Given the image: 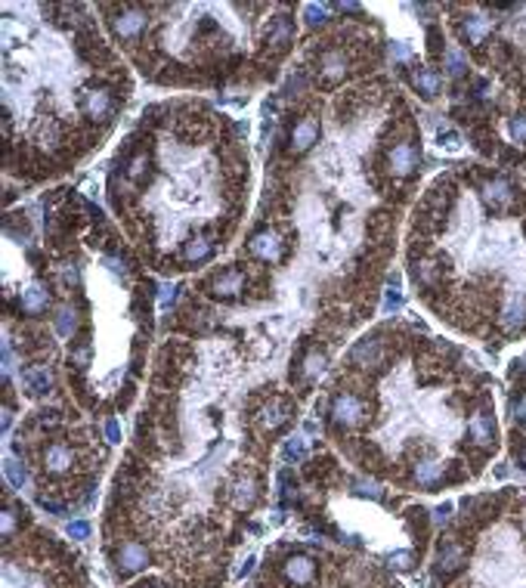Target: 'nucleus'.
Masks as SVG:
<instances>
[{
	"label": "nucleus",
	"mask_w": 526,
	"mask_h": 588,
	"mask_svg": "<svg viewBox=\"0 0 526 588\" xmlns=\"http://www.w3.org/2000/svg\"><path fill=\"white\" fill-rule=\"evenodd\" d=\"M149 560H152L149 548L137 539H128L112 551V573H115L118 579H130L133 573H143L146 567H149Z\"/></svg>",
	"instance_id": "obj_1"
},
{
	"label": "nucleus",
	"mask_w": 526,
	"mask_h": 588,
	"mask_svg": "<svg viewBox=\"0 0 526 588\" xmlns=\"http://www.w3.org/2000/svg\"><path fill=\"white\" fill-rule=\"evenodd\" d=\"M331 418L341 427H359L369 418V409H365V402L356 393H337L331 400Z\"/></svg>",
	"instance_id": "obj_2"
},
{
	"label": "nucleus",
	"mask_w": 526,
	"mask_h": 588,
	"mask_svg": "<svg viewBox=\"0 0 526 588\" xmlns=\"http://www.w3.org/2000/svg\"><path fill=\"white\" fill-rule=\"evenodd\" d=\"M316 573H319V564L310 558V554H288L282 564V579L288 585H297V588H307L316 582Z\"/></svg>",
	"instance_id": "obj_3"
},
{
	"label": "nucleus",
	"mask_w": 526,
	"mask_h": 588,
	"mask_svg": "<svg viewBox=\"0 0 526 588\" xmlns=\"http://www.w3.org/2000/svg\"><path fill=\"white\" fill-rule=\"evenodd\" d=\"M146 25H149V16H146V10H139V6H124V10H118L115 16H112V31H115L121 41H137Z\"/></svg>",
	"instance_id": "obj_4"
},
{
	"label": "nucleus",
	"mask_w": 526,
	"mask_h": 588,
	"mask_svg": "<svg viewBox=\"0 0 526 588\" xmlns=\"http://www.w3.org/2000/svg\"><path fill=\"white\" fill-rule=\"evenodd\" d=\"M418 161H421V149H418L412 140H399L387 155V170L394 177H409L412 170L418 168Z\"/></svg>",
	"instance_id": "obj_5"
},
{
	"label": "nucleus",
	"mask_w": 526,
	"mask_h": 588,
	"mask_svg": "<svg viewBox=\"0 0 526 588\" xmlns=\"http://www.w3.org/2000/svg\"><path fill=\"white\" fill-rule=\"evenodd\" d=\"M248 251L254 257H261V260H266V263H279V260H282V254H285V242H282V235H279L276 229H261V233L251 235Z\"/></svg>",
	"instance_id": "obj_6"
},
{
	"label": "nucleus",
	"mask_w": 526,
	"mask_h": 588,
	"mask_svg": "<svg viewBox=\"0 0 526 588\" xmlns=\"http://www.w3.org/2000/svg\"><path fill=\"white\" fill-rule=\"evenodd\" d=\"M261 499V483H257L254 474H242V477L232 480L229 486V501L236 511H251Z\"/></svg>",
	"instance_id": "obj_7"
},
{
	"label": "nucleus",
	"mask_w": 526,
	"mask_h": 588,
	"mask_svg": "<svg viewBox=\"0 0 526 588\" xmlns=\"http://www.w3.org/2000/svg\"><path fill=\"white\" fill-rule=\"evenodd\" d=\"M468 564V554H464L462 545H455V542H446V545H439L437 551V560H434V573L439 579H449L455 576L462 567Z\"/></svg>",
	"instance_id": "obj_8"
},
{
	"label": "nucleus",
	"mask_w": 526,
	"mask_h": 588,
	"mask_svg": "<svg viewBox=\"0 0 526 588\" xmlns=\"http://www.w3.org/2000/svg\"><path fill=\"white\" fill-rule=\"evenodd\" d=\"M384 356V341L378 335H369V338L356 341L350 350V366L356 368H375Z\"/></svg>",
	"instance_id": "obj_9"
},
{
	"label": "nucleus",
	"mask_w": 526,
	"mask_h": 588,
	"mask_svg": "<svg viewBox=\"0 0 526 588\" xmlns=\"http://www.w3.org/2000/svg\"><path fill=\"white\" fill-rule=\"evenodd\" d=\"M319 143V121L313 115L301 118V121L291 127V136H288V146L291 152H297V155H304V152H310L313 146Z\"/></svg>",
	"instance_id": "obj_10"
},
{
	"label": "nucleus",
	"mask_w": 526,
	"mask_h": 588,
	"mask_svg": "<svg viewBox=\"0 0 526 588\" xmlns=\"http://www.w3.org/2000/svg\"><path fill=\"white\" fill-rule=\"evenodd\" d=\"M350 71V59L344 50H325L319 56V75H322L325 84H337L344 81V75Z\"/></svg>",
	"instance_id": "obj_11"
},
{
	"label": "nucleus",
	"mask_w": 526,
	"mask_h": 588,
	"mask_svg": "<svg viewBox=\"0 0 526 588\" xmlns=\"http://www.w3.org/2000/svg\"><path fill=\"white\" fill-rule=\"evenodd\" d=\"M208 288H211V294H214V297H223V301H229V297H236V294L245 288V269H242V267L223 269V273H217L214 279H211Z\"/></svg>",
	"instance_id": "obj_12"
},
{
	"label": "nucleus",
	"mask_w": 526,
	"mask_h": 588,
	"mask_svg": "<svg viewBox=\"0 0 526 588\" xmlns=\"http://www.w3.org/2000/svg\"><path fill=\"white\" fill-rule=\"evenodd\" d=\"M75 467V449L65 443H50L44 449V471L46 474H69Z\"/></svg>",
	"instance_id": "obj_13"
},
{
	"label": "nucleus",
	"mask_w": 526,
	"mask_h": 588,
	"mask_svg": "<svg viewBox=\"0 0 526 588\" xmlns=\"http://www.w3.org/2000/svg\"><path fill=\"white\" fill-rule=\"evenodd\" d=\"M50 307V288L41 285V282H31L22 294H19V310L28 316H41Z\"/></svg>",
	"instance_id": "obj_14"
},
{
	"label": "nucleus",
	"mask_w": 526,
	"mask_h": 588,
	"mask_svg": "<svg viewBox=\"0 0 526 588\" xmlns=\"http://www.w3.org/2000/svg\"><path fill=\"white\" fill-rule=\"evenodd\" d=\"M288 418H291V402L279 400V396H276V400H270L261 412H257V421H261L263 431H279Z\"/></svg>",
	"instance_id": "obj_15"
},
{
	"label": "nucleus",
	"mask_w": 526,
	"mask_h": 588,
	"mask_svg": "<svg viewBox=\"0 0 526 588\" xmlns=\"http://www.w3.org/2000/svg\"><path fill=\"white\" fill-rule=\"evenodd\" d=\"M22 387L28 391L31 396H44L46 391L53 387V368L37 362V366H28L22 372Z\"/></svg>",
	"instance_id": "obj_16"
},
{
	"label": "nucleus",
	"mask_w": 526,
	"mask_h": 588,
	"mask_svg": "<svg viewBox=\"0 0 526 588\" xmlns=\"http://www.w3.org/2000/svg\"><path fill=\"white\" fill-rule=\"evenodd\" d=\"M409 81H412V87H415L424 99H434V96H439V90H443L439 75H437L434 69H428V65H415V69H412V75H409Z\"/></svg>",
	"instance_id": "obj_17"
},
{
	"label": "nucleus",
	"mask_w": 526,
	"mask_h": 588,
	"mask_svg": "<svg viewBox=\"0 0 526 588\" xmlns=\"http://www.w3.org/2000/svg\"><path fill=\"white\" fill-rule=\"evenodd\" d=\"M415 483L418 486H428V490H434V486L443 483V477H446V465L443 461H437V458H418L415 461Z\"/></svg>",
	"instance_id": "obj_18"
},
{
	"label": "nucleus",
	"mask_w": 526,
	"mask_h": 588,
	"mask_svg": "<svg viewBox=\"0 0 526 588\" xmlns=\"http://www.w3.org/2000/svg\"><path fill=\"white\" fill-rule=\"evenodd\" d=\"M295 41V22H291L288 16H279V19H272V25H270V35H266V47H270L272 53H282L288 44Z\"/></svg>",
	"instance_id": "obj_19"
},
{
	"label": "nucleus",
	"mask_w": 526,
	"mask_h": 588,
	"mask_svg": "<svg viewBox=\"0 0 526 588\" xmlns=\"http://www.w3.org/2000/svg\"><path fill=\"white\" fill-rule=\"evenodd\" d=\"M483 198L492 208H505V204H511V198H514V186H511L505 177H492V180L483 183Z\"/></svg>",
	"instance_id": "obj_20"
},
{
	"label": "nucleus",
	"mask_w": 526,
	"mask_h": 588,
	"mask_svg": "<svg viewBox=\"0 0 526 588\" xmlns=\"http://www.w3.org/2000/svg\"><path fill=\"white\" fill-rule=\"evenodd\" d=\"M214 242L208 235H192L189 242H183V260L186 263H204L214 257Z\"/></svg>",
	"instance_id": "obj_21"
},
{
	"label": "nucleus",
	"mask_w": 526,
	"mask_h": 588,
	"mask_svg": "<svg viewBox=\"0 0 526 588\" xmlns=\"http://www.w3.org/2000/svg\"><path fill=\"white\" fill-rule=\"evenodd\" d=\"M81 105H84V112H87V118L103 121V118L112 112V93H109V90H87Z\"/></svg>",
	"instance_id": "obj_22"
},
{
	"label": "nucleus",
	"mask_w": 526,
	"mask_h": 588,
	"mask_svg": "<svg viewBox=\"0 0 526 588\" xmlns=\"http://www.w3.org/2000/svg\"><path fill=\"white\" fill-rule=\"evenodd\" d=\"M468 434L477 446H489L492 434H496V425H492V418L486 412H477V415H471V421H468Z\"/></svg>",
	"instance_id": "obj_23"
},
{
	"label": "nucleus",
	"mask_w": 526,
	"mask_h": 588,
	"mask_svg": "<svg viewBox=\"0 0 526 588\" xmlns=\"http://www.w3.org/2000/svg\"><path fill=\"white\" fill-rule=\"evenodd\" d=\"M489 31H492V19H486V16H464L462 35L468 37L471 44H483Z\"/></svg>",
	"instance_id": "obj_24"
},
{
	"label": "nucleus",
	"mask_w": 526,
	"mask_h": 588,
	"mask_svg": "<svg viewBox=\"0 0 526 588\" xmlns=\"http://www.w3.org/2000/svg\"><path fill=\"white\" fill-rule=\"evenodd\" d=\"M523 319H526V301L523 297H511L502 313V326L508 328V332H517V328L523 326Z\"/></svg>",
	"instance_id": "obj_25"
},
{
	"label": "nucleus",
	"mask_w": 526,
	"mask_h": 588,
	"mask_svg": "<svg viewBox=\"0 0 526 588\" xmlns=\"http://www.w3.org/2000/svg\"><path fill=\"white\" fill-rule=\"evenodd\" d=\"M350 492L356 495V499L384 501V490H381V483H378V480H371V477H356V480L350 483Z\"/></svg>",
	"instance_id": "obj_26"
},
{
	"label": "nucleus",
	"mask_w": 526,
	"mask_h": 588,
	"mask_svg": "<svg viewBox=\"0 0 526 588\" xmlns=\"http://www.w3.org/2000/svg\"><path fill=\"white\" fill-rule=\"evenodd\" d=\"M443 69L449 71L452 78H462L468 71V53L458 47H446L443 50Z\"/></svg>",
	"instance_id": "obj_27"
},
{
	"label": "nucleus",
	"mask_w": 526,
	"mask_h": 588,
	"mask_svg": "<svg viewBox=\"0 0 526 588\" xmlns=\"http://www.w3.org/2000/svg\"><path fill=\"white\" fill-rule=\"evenodd\" d=\"M3 474H6V480H10L12 490H25V486H28V467H25L19 458H6L3 461Z\"/></svg>",
	"instance_id": "obj_28"
},
{
	"label": "nucleus",
	"mask_w": 526,
	"mask_h": 588,
	"mask_svg": "<svg viewBox=\"0 0 526 588\" xmlns=\"http://www.w3.org/2000/svg\"><path fill=\"white\" fill-rule=\"evenodd\" d=\"M325 366H328V356L325 353H310L307 359H304V378L307 381H316V378H322L325 375Z\"/></svg>",
	"instance_id": "obj_29"
},
{
	"label": "nucleus",
	"mask_w": 526,
	"mask_h": 588,
	"mask_svg": "<svg viewBox=\"0 0 526 588\" xmlns=\"http://www.w3.org/2000/svg\"><path fill=\"white\" fill-rule=\"evenodd\" d=\"M56 332L62 335V338H71V335L78 332V313L71 307H62L56 313Z\"/></svg>",
	"instance_id": "obj_30"
},
{
	"label": "nucleus",
	"mask_w": 526,
	"mask_h": 588,
	"mask_svg": "<svg viewBox=\"0 0 526 588\" xmlns=\"http://www.w3.org/2000/svg\"><path fill=\"white\" fill-rule=\"evenodd\" d=\"M282 458L285 461H304L307 458V440L304 437H288L282 446Z\"/></svg>",
	"instance_id": "obj_31"
},
{
	"label": "nucleus",
	"mask_w": 526,
	"mask_h": 588,
	"mask_svg": "<svg viewBox=\"0 0 526 588\" xmlns=\"http://www.w3.org/2000/svg\"><path fill=\"white\" fill-rule=\"evenodd\" d=\"M328 10H331L328 3H307L304 6V19H307L310 28H319V25L328 22Z\"/></svg>",
	"instance_id": "obj_32"
},
{
	"label": "nucleus",
	"mask_w": 526,
	"mask_h": 588,
	"mask_svg": "<svg viewBox=\"0 0 526 588\" xmlns=\"http://www.w3.org/2000/svg\"><path fill=\"white\" fill-rule=\"evenodd\" d=\"M387 564L394 567V570H399V573H409L412 567H415V554H412V551H390Z\"/></svg>",
	"instance_id": "obj_33"
},
{
	"label": "nucleus",
	"mask_w": 526,
	"mask_h": 588,
	"mask_svg": "<svg viewBox=\"0 0 526 588\" xmlns=\"http://www.w3.org/2000/svg\"><path fill=\"white\" fill-rule=\"evenodd\" d=\"M415 276L424 282V285H434L439 276H443V269H439L437 263H418V267H415Z\"/></svg>",
	"instance_id": "obj_34"
},
{
	"label": "nucleus",
	"mask_w": 526,
	"mask_h": 588,
	"mask_svg": "<svg viewBox=\"0 0 526 588\" xmlns=\"http://www.w3.org/2000/svg\"><path fill=\"white\" fill-rule=\"evenodd\" d=\"M65 533H69V539L84 542V539H90V524H87V520H69Z\"/></svg>",
	"instance_id": "obj_35"
},
{
	"label": "nucleus",
	"mask_w": 526,
	"mask_h": 588,
	"mask_svg": "<svg viewBox=\"0 0 526 588\" xmlns=\"http://www.w3.org/2000/svg\"><path fill=\"white\" fill-rule=\"evenodd\" d=\"M16 524H19L16 508L6 505V508H3V539H6V542H10V539H12V533H16Z\"/></svg>",
	"instance_id": "obj_36"
},
{
	"label": "nucleus",
	"mask_w": 526,
	"mask_h": 588,
	"mask_svg": "<svg viewBox=\"0 0 526 588\" xmlns=\"http://www.w3.org/2000/svg\"><path fill=\"white\" fill-rule=\"evenodd\" d=\"M399 310H403V294H399V288H390L384 297V313H399Z\"/></svg>",
	"instance_id": "obj_37"
},
{
	"label": "nucleus",
	"mask_w": 526,
	"mask_h": 588,
	"mask_svg": "<svg viewBox=\"0 0 526 588\" xmlns=\"http://www.w3.org/2000/svg\"><path fill=\"white\" fill-rule=\"evenodd\" d=\"M511 136H514L517 143H526V115L511 118Z\"/></svg>",
	"instance_id": "obj_38"
},
{
	"label": "nucleus",
	"mask_w": 526,
	"mask_h": 588,
	"mask_svg": "<svg viewBox=\"0 0 526 588\" xmlns=\"http://www.w3.org/2000/svg\"><path fill=\"white\" fill-rule=\"evenodd\" d=\"M146 168H149V158H146V155H137V158H133V161H130V170H128V174L133 177V180H139Z\"/></svg>",
	"instance_id": "obj_39"
},
{
	"label": "nucleus",
	"mask_w": 526,
	"mask_h": 588,
	"mask_svg": "<svg viewBox=\"0 0 526 588\" xmlns=\"http://www.w3.org/2000/svg\"><path fill=\"white\" fill-rule=\"evenodd\" d=\"M105 437H109V443H121V425H118V418L105 421Z\"/></svg>",
	"instance_id": "obj_40"
},
{
	"label": "nucleus",
	"mask_w": 526,
	"mask_h": 588,
	"mask_svg": "<svg viewBox=\"0 0 526 588\" xmlns=\"http://www.w3.org/2000/svg\"><path fill=\"white\" fill-rule=\"evenodd\" d=\"M390 56H394V59H409L412 47L405 41H394V44H390Z\"/></svg>",
	"instance_id": "obj_41"
},
{
	"label": "nucleus",
	"mask_w": 526,
	"mask_h": 588,
	"mask_svg": "<svg viewBox=\"0 0 526 588\" xmlns=\"http://www.w3.org/2000/svg\"><path fill=\"white\" fill-rule=\"evenodd\" d=\"M449 514H452V505H449V501H446V505H439V508H434V524H437V526L449 524Z\"/></svg>",
	"instance_id": "obj_42"
},
{
	"label": "nucleus",
	"mask_w": 526,
	"mask_h": 588,
	"mask_svg": "<svg viewBox=\"0 0 526 588\" xmlns=\"http://www.w3.org/2000/svg\"><path fill=\"white\" fill-rule=\"evenodd\" d=\"M103 263H105V267H109L115 276H124V273H128V267H124L121 257H103Z\"/></svg>",
	"instance_id": "obj_43"
},
{
	"label": "nucleus",
	"mask_w": 526,
	"mask_h": 588,
	"mask_svg": "<svg viewBox=\"0 0 526 588\" xmlns=\"http://www.w3.org/2000/svg\"><path fill=\"white\" fill-rule=\"evenodd\" d=\"M62 282L65 285H78V267L75 263H65L62 267Z\"/></svg>",
	"instance_id": "obj_44"
},
{
	"label": "nucleus",
	"mask_w": 526,
	"mask_h": 588,
	"mask_svg": "<svg viewBox=\"0 0 526 588\" xmlns=\"http://www.w3.org/2000/svg\"><path fill=\"white\" fill-rule=\"evenodd\" d=\"M87 359H90V347H81V350H75V353H71V362H75L78 368L87 366Z\"/></svg>",
	"instance_id": "obj_45"
},
{
	"label": "nucleus",
	"mask_w": 526,
	"mask_h": 588,
	"mask_svg": "<svg viewBox=\"0 0 526 588\" xmlns=\"http://www.w3.org/2000/svg\"><path fill=\"white\" fill-rule=\"evenodd\" d=\"M254 564H257L254 558H245V564H242V567H238V570H236V576H238V579L251 576V573H254Z\"/></svg>",
	"instance_id": "obj_46"
},
{
	"label": "nucleus",
	"mask_w": 526,
	"mask_h": 588,
	"mask_svg": "<svg viewBox=\"0 0 526 588\" xmlns=\"http://www.w3.org/2000/svg\"><path fill=\"white\" fill-rule=\"evenodd\" d=\"M133 588H174V585L164 582V579H146V582H137Z\"/></svg>",
	"instance_id": "obj_47"
},
{
	"label": "nucleus",
	"mask_w": 526,
	"mask_h": 588,
	"mask_svg": "<svg viewBox=\"0 0 526 588\" xmlns=\"http://www.w3.org/2000/svg\"><path fill=\"white\" fill-rule=\"evenodd\" d=\"M514 418L520 421V425H526V402H520V406H514Z\"/></svg>",
	"instance_id": "obj_48"
},
{
	"label": "nucleus",
	"mask_w": 526,
	"mask_h": 588,
	"mask_svg": "<svg viewBox=\"0 0 526 588\" xmlns=\"http://www.w3.org/2000/svg\"><path fill=\"white\" fill-rule=\"evenodd\" d=\"M10 421H12V415H10V409H6V412H3V434L10 431Z\"/></svg>",
	"instance_id": "obj_49"
},
{
	"label": "nucleus",
	"mask_w": 526,
	"mask_h": 588,
	"mask_svg": "<svg viewBox=\"0 0 526 588\" xmlns=\"http://www.w3.org/2000/svg\"><path fill=\"white\" fill-rule=\"evenodd\" d=\"M517 465H520V467H523V471H526V449H523V452H520V455H517Z\"/></svg>",
	"instance_id": "obj_50"
}]
</instances>
